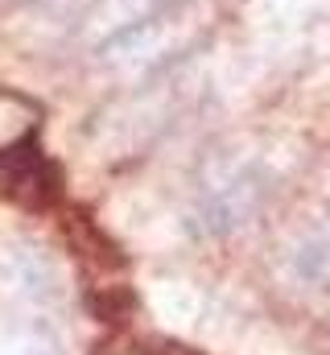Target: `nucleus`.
<instances>
[{
	"mask_svg": "<svg viewBox=\"0 0 330 355\" xmlns=\"http://www.w3.org/2000/svg\"><path fill=\"white\" fill-rule=\"evenodd\" d=\"M165 355H194V352H182V347H165Z\"/></svg>",
	"mask_w": 330,
	"mask_h": 355,
	"instance_id": "7ed1b4c3",
	"label": "nucleus"
},
{
	"mask_svg": "<svg viewBox=\"0 0 330 355\" xmlns=\"http://www.w3.org/2000/svg\"><path fill=\"white\" fill-rule=\"evenodd\" d=\"M0 162H4V186H8L12 198H21L29 207H42V202L54 198V190H58L54 186V170L37 157L33 145H21V149L4 153Z\"/></svg>",
	"mask_w": 330,
	"mask_h": 355,
	"instance_id": "f257e3e1",
	"label": "nucleus"
},
{
	"mask_svg": "<svg viewBox=\"0 0 330 355\" xmlns=\"http://www.w3.org/2000/svg\"><path fill=\"white\" fill-rule=\"evenodd\" d=\"M33 132H37V107L12 91H0V157L29 145Z\"/></svg>",
	"mask_w": 330,
	"mask_h": 355,
	"instance_id": "f03ea898",
	"label": "nucleus"
}]
</instances>
